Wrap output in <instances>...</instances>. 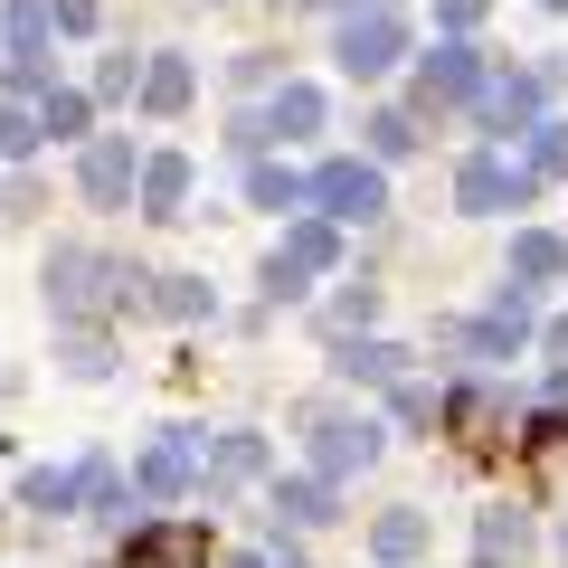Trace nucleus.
<instances>
[{
  "mask_svg": "<svg viewBox=\"0 0 568 568\" xmlns=\"http://www.w3.org/2000/svg\"><path fill=\"white\" fill-rule=\"evenodd\" d=\"M142 284L152 275L95 256V246H58V256H48V313H58V323H95V313H114V304H142Z\"/></svg>",
  "mask_w": 568,
  "mask_h": 568,
  "instance_id": "nucleus-1",
  "label": "nucleus"
},
{
  "mask_svg": "<svg viewBox=\"0 0 568 568\" xmlns=\"http://www.w3.org/2000/svg\"><path fill=\"white\" fill-rule=\"evenodd\" d=\"M540 200V171L521 162V152H503V142H484V152H465L455 162V209L465 219H511V209Z\"/></svg>",
  "mask_w": 568,
  "mask_h": 568,
  "instance_id": "nucleus-2",
  "label": "nucleus"
},
{
  "mask_svg": "<svg viewBox=\"0 0 568 568\" xmlns=\"http://www.w3.org/2000/svg\"><path fill=\"white\" fill-rule=\"evenodd\" d=\"M332 58H342V77H388V67L407 58V20L388 10V0H361V10H342V29H332Z\"/></svg>",
  "mask_w": 568,
  "mask_h": 568,
  "instance_id": "nucleus-3",
  "label": "nucleus"
},
{
  "mask_svg": "<svg viewBox=\"0 0 568 568\" xmlns=\"http://www.w3.org/2000/svg\"><path fill=\"white\" fill-rule=\"evenodd\" d=\"M313 219H332V227H369V219H388V171L361 162V152L323 162V171H313Z\"/></svg>",
  "mask_w": 568,
  "mask_h": 568,
  "instance_id": "nucleus-4",
  "label": "nucleus"
},
{
  "mask_svg": "<svg viewBox=\"0 0 568 568\" xmlns=\"http://www.w3.org/2000/svg\"><path fill=\"white\" fill-rule=\"evenodd\" d=\"M304 436H313V474H323V484L379 465V446H388V426L379 417H351V407H304Z\"/></svg>",
  "mask_w": 568,
  "mask_h": 568,
  "instance_id": "nucleus-5",
  "label": "nucleus"
},
{
  "mask_svg": "<svg viewBox=\"0 0 568 568\" xmlns=\"http://www.w3.org/2000/svg\"><path fill=\"white\" fill-rule=\"evenodd\" d=\"M48 39H58V29H48V0H0V67H10V85H20V95H48Z\"/></svg>",
  "mask_w": 568,
  "mask_h": 568,
  "instance_id": "nucleus-6",
  "label": "nucleus"
},
{
  "mask_svg": "<svg viewBox=\"0 0 568 568\" xmlns=\"http://www.w3.org/2000/svg\"><path fill=\"white\" fill-rule=\"evenodd\" d=\"M484 95V58H474V39H436L417 58V104L407 114H455V104Z\"/></svg>",
  "mask_w": 568,
  "mask_h": 568,
  "instance_id": "nucleus-7",
  "label": "nucleus"
},
{
  "mask_svg": "<svg viewBox=\"0 0 568 568\" xmlns=\"http://www.w3.org/2000/svg\"><path fill=\"white\" fill-rule=\"evenodd\" d=\"M540 114H549L540 67H484V95H474V123H484V133H530Z\"/></svg>",
  "mask_w": 568,
  "mask_h": 568,
  "instance_id": "nucleus-8",
  "label": "nucleus"
},
{
  "mask_svg": "<svg viewBox=\"0 0 568 568\" xmlns=\"http://www.w3.org/2000/svg\"><path fill=\"white\" fill-rule=\"evenodd\" d=\"M446 342L455 351H474V361H511V351L530 342V284H503L474 323H446Z\"/></svg>",
  "mask_w": 568,
  "mask_h": 568,
  "instance_id": "nucleus-9",
  "label": "nucleus"
},
{
  "mask_svg": "<svg viewBox=\"0 0 568 568\" xmlns=\"http://www.w3.org/2000/svg\"><path fill=\"white\" fill-rule=\"evenodd\" d=\"M133 181H142L133 133H95V142L77 152V190H85V209H133Z\"/></svg>",
  "mask_w": 568,
  "mask_h": 568,
  "instance_id": "nucleus-10",
  "label": "nucleus"
},
{
  "mask_svg": "<svg viewBox=\"0 0 568 568\" xmlns=\"http://www.w3.org/2000/svg\"><path fill=\"white\" fill-rule=\"evenodd\" d=\"M133 493L142 503H190L200 493V436H152L133 455Z\"/></svg>",
  "mask_w": 568,
  "mask_h": 568,
  "instance_id": "nucleus-11",
  "label": "nucleus"
},
{
  "mask_svg": "<svg viewBox=\"0 0 568 568\" xmlns=\"http://www.w3.org/2000/svg\"><path fill=\"white\" fill-rule=\"evenodd\" d=\"M190 190H200V162L190 152H142V181H133V209L152 227H171V219H190Z\"/></svg>",
  "mask_w": 568,
  "mask_h": 568,
  "instance_id": "nucleus-12",
  "label": "nucleus"
},
{
  "mask_svg": "<svg viewBox=\"0 0 568 568\" xmlns=\"http://www.w3.org/2000/svg\"><path fill=\"white\" fill-rule=\"evenodd\" d=\"M114 568H209V530L200 521H142Z\"/></svg>",
  "mask_w": 568,
  "mask_h": 568,
  "instance_id": "nucleus-13",
  "label": "nucleus"
},
{
  "mask_svg": "<svg viewBox=\"0 0 568 568\" xmlns=\"http://www.w3.org/2000/svg\"><path fill=\"white\" fill-rule=\"evenodd\" d=\"M436 426H446L455 446H503V426H511V407H503V388H446V407H436Z\"/></svg>",
  "mask_w": 568,
  "mask_h": 568,
  "instance_id": "nucleus-14",
  "label": "nucleus"
},
{
  "mask_svg": "<svg viewBox=\"0 0 568 568\" xmlns=\"http://www.w3.org/2000/svg\"><path fill=\"white\" fill-rule=\"evenodd\" d=\"M200 484H209V493L265 484V436H246V426H227V436H200Z\"/></svg>",
  "mask_w": 568,
  "mask_h": 568,
  "instance_id": "nucleus-15",
  "label": "nucleus"
},
{
  "mask_svg": "<svg viewBox=\"0 0 568 568\" xmlns=\"http://www.w3.org/2000/svg\"><path fill=\"white\" fill-rule=\"evenodd\" d=\"M133 95H142V114H152V123H171L190 95H200V77H190L181 48H162V58H142V85H133Z\"/></svg>",
  "mask_w": 568,
  "mask_h": 568,
  "instance_id": "nucleus-16",
  "label": "nucleus"
},
{
  "mask_svg": "<svg viewBox=\"0 0 568 568\" xmlns=\"http://www.w3.org/2000/svg\"><path fill=\"white\" fill-rule=\"evenodd\" d=\"M275 256L284 265H294V275H332V265H342V227H332V219H313V209H304V219H294V227H284V246H275Z\"/></svg>",
  "mask_w": 568,
  "mask_h": 568,
  "instance_id": "nucleus-17",
  "label": "nucleus"
},
{
  "mask_svg": "<svg viewBox=\"0 0 568 568\" xmlns=\"http://www.w3.org/2000/svg\"><path fill=\"white\" fill-rule=\"evenodd\" d=\"M332 511H342V484H323V474H284L275 484V530L294 521V530H323Z\"/></svg>",
  "mask_w": 568,
  "mask_h": 568,
  "instance_id": "nucleus-18",
  "label": "nucleus"
},
{
  "mask_svg": "<svg viewBox=\"0 0 568 568\" xmlns=\"http://www.w3.org/2000/svg\"><path fill=\"white\" fill-rule=\"evenodd\" d=\"M246 200L275 209V219H304V209H313V171H294V162H256V171H246Z\"/></svg>",
  "mask_w": 568,
  "mask_h": 568,
  "instance_id": "nucleus-19",
  "label": "nucleus"
},
{
  "mask_svg": "<svg viewBox=\"0 0 568 568\" xmlns=\"http://www.w3.org/2000/svg\"><path fill=\"white\" fill-rule=\"evenodd\" d=\"M58 369L67 379H114V332L104 323H58Z\"/></svg>",
  "mask_w": 568,
  "mask_h": 568,
  "instance_id": "nucleus-20",
  "label": "nucleus"
},
{
  "mask_svg": "<svg viewBox=\"0 0 568 568\" xmlns=\"http://www.w3.org/2000/svg\"><path fill=\"white\" fill-rule=\"evenodd\" d=\"M332 369H342L351 388H361V379H369V388H398V379H407V351H398V342H332Z\"/></svg>",
  "mask_w": 568,
  "mask_h": 568,
  "instance_id": "nucleus-21",
  "label": "nucleus"
},
{
  "mask_svg": "<svg viewBox=\"0 0 568 568\" xmlns=\"http://www.w3.org/2000/svg\"><path fill=\"white\" fill-rule=\"evenodd\" d=\"M142 304L162 313V323H209V313H219V294H209L200 275H152V284H142Z\"/></svg>",
  "mask_w": 568,
  "mask_h": 568,
  "instance_id": "nucleus-22",
  "label": "nucleus"
},
{
  "mask_svg": "<svg viewBox=\"0 0 568 568\" xmlns=\"http://www.w3.org/2000/svg\"><path fill=\"white\" fill-rule=\"evenodd\" d=\"M39 142H48V114H39V95H20V85H10V95H0V162H29Z\"/></svg>",
  "mask_w": 568,
  "mask_h": 568,
  "instance_id": "nucleus-23",
  "label": "nucleus"
},
{
  "mask_svg": "<svg viewBox=\"0 0 568 568\" xmlns=\"http://www.w3.org/2000/svg\"><path fill=\"white\" fill-rule=\"evenodd\" d=\"M265 123H275L284 142H304V133H323V85H304V77H284V85H275V104H265Z\"/></svg>",
  "mask_w": 568,
  "mask_h": 568,
  "instance_id": "nucleus-24",
  "label": "nucleus"
},
{
  "mask_svg": "<svg viewBox=\"0 0 568 568\" xmlns=\"http://www.w3.org/2000/svg\"><path fill=\"white\" fill-rule=\"evenodd\" d=\"M521 549H530V521H521L511 503L474 521V568H503V559H521Z\"/></svg>",
  "mask_w": 568,
  "mask_h": 568,
  "instance_id": "nucleus-25",
  "label": "nucleus"
},
{
  "mask_svg": "<svg viewBox=\"0 0 568 568\" xmlns=\"http://www.w3.org/2000/svg\"><path fill=\"white\" fill-rule=\"evenodd\" d=\"M549 275H568V237L521 227V237H511V284H549Z\"/></svg>",
  "mask_w": 568,
  "mask_h": 568,
  "instance_id": "nucleus-26",
  "label": "nucleus"
},
{
  "mask_svg": "<svg viewBox=\"0 0 568 568\" xmlns=\"http://www.w3.org/2000/svg\"><path fill=\"white\" fill-rule=\"evenodd\" d=\"M20 511L67 521V511H77V474H67V465H29V474H20Z\"/></svg>",
  "mask_w": 568,
  "mask_h": 568,
  "instance_id": "nucleus-27",
  "label": "nucleus"
},
{
  "mask_svg": "<svg viewBox=\"0 0 568 568\" xmlns=\"http://www.w3.org/2000/svg\"><path fill=\"white\" fill-rule=\"evenodd\" d=\"M369 549H379V568H407V559H417V549H426V511H379V521H369Z\"/></svg>",
  "mask_w": 568,
  "mask_h": 568,
  "instance_id": "nucleus-28",
  "label": "nucleus"
},
{
  "mask_svg": "<svg viewBox=\"0 0 568 568\" xmlns=\"http://www.w3.org/2000/svg\"><path fill=\"white\" fill-rule=\"evenodd\" d=\"M39 114H48V142H95L85 133V123H95V95H85V85H48Z\"/></svg>",
  "mask_w": 568,
  "mask_h": 568,
  "instance_id": "nucleus-29",
  "label": "nucleus"
},
{
  "mask_svg": "<svg viewBox=\"0 0 568 568\" xmlns=\"http://www.w3.org/2000/svg\"><path fill=\"white\" fill-rule=\"evenodd\" d=\"M361 133H369V162H407V152H417V114H407V104H379Z\"/></svg>",
  "mask_w": 568,
  "mask_h": 568,
  "instance_id": "nucleus-30",
  "label": "nucleus"
},
{
  "mask_svg": "<svg viewBox=\"0 0 568 568\" xmlns=\"http://www.w3.org/2000/svg\"><path fill=\"white\" fill-rule=\"evenodd\" d=\"M521 162L540 171V181H568V123H559V114H540V123L521 133Z\"/></svg>",
  "mask_w": 568,
  "mask_h": 568,
  "instance_id": "nucleus-31",
  "label": "nucleus"
},
{
  "mask_svg": "<svg viewBox=\"0 0 568 568\" xmlns=\"http://www.w3.org/2000/svg\"><path fill=\"white\" fill-rule=\"evenodd\" d=\"M77 503L104 511V521H123V474L104 465V455H85V465H77Z\"/></svg>",
  "mask_w": 568,
  "mask_h": 568,
  "instance_id": "nucleus-32",
  "label": "nucleus"
},
{
  "mask_svg": "<svg viewBox=\"0 0 568 568\" xmlns=\"http://www.w3.org/2000/svg\"><path fill=\"white\" fill-rule=\"evenodd\" d=\"M323 323H332V342L369 332V323H379V284H351V294H332V313H323Z\"/></svg>",
  "mask_w": 568,
  "mask_h": 568,
  "instance_id": "nucleus-33",
  "label": "nucleus"
},
{
  "mask_svg": "<svg viewBox=\"0 0 568 568\" xmlns=\"http://www.w3.org/2000/svg\"><path fill=\"white\" fill-rule=\"evenodd\" d=\"M436 407H446V388H426V379L388 388V417H398V426H436Z\"/></svg>",
  "mask_w": 568,
  "mask_h": 568,
  "instance_id": "nucleus-34",
  "label": "nucleus"
},
{
  "mask_svg": "<svg viewBox=\"0 0 568 568\" xmlns=\"http://www.w3.org/2000/svg\"><path fill=\"white\" fill-rule=\"evenodd\" d=\"M521 446H530V455H559V446H568V407H530Z\"/></svg>",
  "mask_w": 568,
  "mask_h": 568,
  "instance_id": "nucleus-35",
  "label": "nucleus"
},
{
  "mask_svg": "<svg viewBox=\"0 0 568 568\" xmlns=\"http://www.w3.org/2000/svg\"><path fill=\"white\" fill-rule=\"evenodd\" d=\"M493 0H436V39H474Z\"/></svg>",
  "mask_w": 568,
  "mask_h": 568,
  "instance_id": "nucleus-36",
  "label": "nucleus"
},
{
  "mask_svg": "<svg viewBox=\"0 0 568 568\" xmlns=\"http://www.w3.org/2000/svg\"><path fill=\"white\" fill-rule=\"evenodd\" d=\"M142 85V58H104V77H95V104H123Z\"/></svg>",
  "mask_w": 568,
  "mask_h": 568,
  "instance_id": "nucleus-37",
  "label": "nucleus"
},
{
  "mask_svg": "<svg viewBox=\"0 0 568 568\" xmlns=\"http://www.w3.org/2000/svg\"><path fill=\"white\" fill-rule=\"evenodd\" d=\"M48 29H58V39H85V29H95V0H48Z\"/></svg>",
  "mask_w": 568,
  "mask_h": 568,
  "instance_id": "nucleus-38",
  "label": "nucleus"
},
{
  "mask_svg": "<svg viewBox=\"0 0 568 568\" xmlns=\"http://www.w3.org/2000/svg\"><path fill=\"white\" fill-rule=\"evenodd\" d=\"M294 294H304V275H294L284 256H265V304H294Z\"/></svg>",
  "mask_w": 568,
  "mask_h": 568,
  "instance_id": "nucleus-39",
  "label": "nucleus"
},
{
  "mask_svg": "<svg viewBox=\"0 0 568 568\" xmlns=\"http://www.w3.org/2000/svg\"><path fill=\"white\" fill-rule=\"evenodd\" d=\"M540 351H549V361H568V313H559V323L540 332Z\"/></svg>",
  "mask_w": 568,
  "mask_h": 568,
  "instance_id": "nucleus-40",
  "label": "nucleus"
},
{
  "mask_svg": "<svg viewBox=\"0 0 568 568\" xmlns=\"http://www.w3.org/2000/svg\"><path fill=\"white\" fill-rule=\"evenodd\" d=\"M549 407H568V361H559V369H549Z\"/></svg>",
  "mask_w": 568,
  "mask_h": 568,
  "instance_id": "nucleus-41",
  "label": "nucleus"
},
{
  "mask_svg": "<svg viewBox=\"0 0 568 568\" xmlns=\"http://www.w3.org/2000/svg\"><path fill=\"white\" fill-rule=\"evenodd\" d=\"M265 568H313V559H304V549H275V559H265Z\"/></svg>",
  "mask_w": 568,
  "mask_h": 568,
  "instance_id": "nucleus-42",
  "label": "nucleus"
},
{
  "mask_svg": "<svg viewBox=\"0 0 568 568\" xmlns=\"http://www.w3.org/2000/svg\"><path fill=\"white\" fill-rule=\"evenodd\" d=\"M313 10H361V0H313Z\"/></svg>",
  "mask_w": 568,
  "mask_h": 568,
  "instance_id": "nucleus-43",
  "label": "nucleus"
},
{
  "mask_svg": "<svg viewBox=\"0 0 568 568\" xmlns=\"http://www.w3.org/2000/svg\"><path fill=\"white\" fill-rule=\"evenodd\" d=\"M227 568H265V559H227Z\"/></svg>",
  "mask_w": 568,
  "mask_h": 568,
  "instance_id": "nucleus-44",
  "label": "nucleus"
},
{
  "mask_svg": "<svg viewBox=\"0 0 568 568\" xmlns=\"http://www.w3.org/2000/svg\"><path fill=\"white\" fill-rule=\"evenodd\" d=\"M540 10H568V0H540Z\"/></svg>",
  "mask_w": 568,
  "mask_h": 568,
  "instance_id": "nucleus-45",
  "label": "nucleus"
},
{
  "mask_svg": "<svg viewBox=\"0 0 568 568\" xmlns=\"http://www.w3.org/2000/svg\"><path fill=\"white\" fill-rule=\"evenodd\" d=\"M559 549H568V530H559Z\"/></svg>",
  "mask_w": 568,
  "mask_h": 568,
  "instance_id": "nucleus-46",
  "label": "nucleus"
},
{
  "mask_svg": "<svg viewBox=\"0 0 568 568\" xmlns=\"http://www.w3.org/2000/svg\"><path fill=\"white\" fill-rule=\"evenodd\" d=\"M559 77H568V58H559Z\"/></svg>",
  "mask_w": 568,
  "mask_h": 568,
  "instance_id": "nucleus-47",
  "label": "nucleus"
}]
</instances>
